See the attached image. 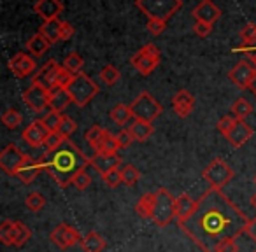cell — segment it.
<instances>
[{
  "label": "cell",
  "instance_id": "6da1fadb",
  "mask_svg": "<svg viewBox=\"0 0 256 252\" xmlns=\"http://www.w3.org/2000/svg\"><path fill=\"white\" fill-rule=\"evenodd\" d=\"M248 223L249 217L221 189L209 188L196 200L192 216L179 223V230L202 252H218L246 233Z\"/></svg>",
  "mask_w": 256,
  "mask_h": 252
},
{
  "label": "cell",
  "instance_id": "7a4b0ae2",
  "mask_svg": "<svg viewBox=\"0 0 256 252\" xmlns=\"http://www.w3.org/2000/svg\"><path fill=\"white\" fill-rule=\"evenodd\" d=\"M42 161L44 170L51 175V179L60 188L70 186L74 175L90 165V158H86L82 151L68 139L58 149L50 151L46 158H42Z\"/></svg>",
  "mask_w": 256,
  "mask_h": 252
},
{
  "label": "cell",
  "instance_id": "3957f363",
  "mask_svg": "<svg viewBox=\"0 0 256 252\" xmlns=\"http://www.w3.org/2000/svg\"><path fill=\"white\" fill-rule=\"evenodd\" d=\"M67 91H68V95H70L72 102H74L76 105L86 107L96 95H98L100 89H98V84H96L90 75H86L81 72V74L74 75V79H72V82L67 88Z\"/></svg>",
  "mask_w": 256,
  "mask_h": 252
},
{
  "label": "cell",
  "instance_id": "277c9868",
  "mask_svg": "<svg viewBox=\"0 0 256 252\" xmlns=\"http://www.w3.org/2000/svg\"><path fill=\"white\" fill-rule=\"evenodd\" d=\"M136 5L148 16V19L168 21L170 16L182 7V0H136Z\"/></svg>",
  "mask_w": 256,
  "mask_h": 252
},
{
  "label": "cell",
  "instance_id": "5b68a950",
  "mask_svg": "<svg viewBox=\"0 0 256 252\" xmlns=\"http://www.w3.org/2000/svg\"><path fill=\"white\" fill-rule=\"evenodd\" d=\"M176 219V198L168 193V189L160 188L156 191V202H154L153 221L158 228H165Z\"/></svg>",
  "mask_w": 256,
  "mask_h": 252
},
{
  "label": "cell",
  "instance_id": "8992f818",
  "mask_svg": "<svg viewBox=\"0 0 256 252\" xmlns=\"http://www.w3.org/2000/svg\"><path fill=\"white\" fill-rule=\"evenodd\" d=\"M130 109H132L134 119L146 121V123H153L156 117H160V114L164 112V107L160 105L158 100L153 98L150 91H142L132 103H130Z\"/></svg>",
  "mask_w": 256,
  "mask_h": 252
},
{
  "label": "cell",
  "instance_id": "52a82bcc",
  "mask_svg": "<svg viewBox=\"0 0 256 252\" xmlns=\"http://www.w3.org/2000/svg\"><path fill=\"white\" fill-rule=\"evenodd\" d=\"M234 168L223 160V158H216L212 160L202 172L204 181L209 184V188L223 189L228 182L234 179Z\"/></svg>",
  "mask_w": 256,
  "mask_h": 252
},
{
  "label": "cell",
  "instance_id": "ba28073f",
  "mask_svg": "<svg viewBox=\"0 0 256 252\" xmlns=\"http://www.w3.org/2000/svg\"><path fill=\"white\" fill-rule=\"evenodd\" d=\"M160 61H162L160 49H158L154 44H146V46H142L134 54L130 63H132V67L136 68L140 75H150V74H153L154 68L160 65Z\"/></svg>",
  "mask_w": 256,
  "mask_h": 252
},
{
  "label": "cell",
  "instance_id": "9c48e42d",
  "mask_svg": "<svg viewBox=\"0 0 256 252\" xmlns=\"http://www.w3.org/2000/svg\"><path fill=\"white\" fill-rule=\"evenodd\" d=\"M62 70V65L56 60H48L39 70L34 74L32 84H37L44 88L46 91H54L56 89V77Z\"/></svg>",
  "mask_w": 256,
  "mask_h": 252
},
{
  "label": "cell",
  "instance_id": "30bf717a",
  "mask_svg": "<svg viewBox=\"0 0 256 252\" xmlns=\"http://www.w3.org/2000/svg\"><path fill=\"white\" fill-rule=\"evenodd\" d=\"M256 74V65L251 60H242L228 72V79L234 82L235 88L238 89H249L252 82V77Z\"/></svg>",
  "mask_w": 256,
  "mask_h": 252
},
{
  "label": "cell",
  "instance_id": "8fae6325",
  "mask_svg": "<svg viewBox=\"0 0 256 252\" xmlns=\"http://www.w3.org/2000/svg\"><path fill=\"white\" fill-rule=\"evenodd\" d=\"M28 154H25L18 146L9 144L2 153H0V168L6 172L8 175L16 177V172L20 170V167L23 165V161L26 160Z\"/></svg>",
  "mask_w": 256,
  "mask_h": 252
},
{
  "label": "cell",
  "instance_id": "7c38bea8",
  "mask_svg": "<svg viewBox=\"0 0 256 252\" xmlns=\"http://www.w3.org/2000/svg\"><path fill=\"white\" fill-rule=\"evenodd\" d=\"M82 237L79 235V231L76 228H72L70 224H58L53 231H51V242L56 245L58 249H68L74 247L76 244H81Z\"/></svg>",
  "mask_w": 256,
  "mask_h": 252
},
{
  "label": "cell",
  "instance_id": "4fadbf2b",
  "mask_svg": "<svg viewBox=\"0 0 256 252\" xmlns=\"http://www.w3.org/2000/svg\"><path fill=\"white\" fill-rule=\"evenodd\" d=\"M51 93L46 91L44 88L37 84H32L23 91V102L26 107L34 110V112H44L50 107Z\"/></svg>",
  "mask_w": 256,
  "mask_h": 252
},
{
  "label": "cell",
  "instance_id": "5bb4252c",
  "mask_svg": "<svg viewBox=\"0 0 256 252\" xmlns=\"http://www.w3.org/2000/svg\"><path fill=\"white\" fill-rule=\"evenodd\" d=\"M51 133H53V132H51L46 124H44V121L37 119V121H32V123H30L28 126L23 130L22 137H23V140L28 144V146L40 147V146H44V144H46V140L50 139Z\"/></svg>",
  "mask_w": 256,
  "mask_h": 252
},
{
  "label": "cell",
  "instance_id": "9a60e30c",
  "mask_svg": "<svg viewBox=\"0 0 256 252\" xmlns=\"http://www.w3.org/2000/svg\"><path fill=\"white\" fill-rule=\"evenodd\" d=\"M8 67L9 70L12 72V75L18 79H23V77H28L36 72L37 65H36V60L30 56L28 53H16L11 60L8 61Z\"/></svg>",
  "mask_w": 256,
  "mask_h": 252
},
{
  "label": "cell",
  "instance_id": "2e32d148",
  "mask_svg": "<svg viewBox=\"0 0 256 252\" xmlns=\"http://www.w3.org/2000/svg\"><path fill=\"white\" fill-rule=\"evenodd\" d=\"M252 133H254L252 132V128L246 123L244 119H235L234 126H232L230 132L224 135V139H226L232 146L238 149V147H242V146L248 144V140L252 137Z\"/></svg>",
  "mask_w": 256,
  "mask_h": 252
},
{
  "label": "cell",
  "instance_id": "e0dca14e",
  "mask_svg": "<svg viewBox=\"0 0 256 252\" xmlns=\"http://www.w3.org/2000/svg\"><path fill=\"white\" fill-rule=\"evenodd\" d=\"M90 165L95 168V172L104 177L106 174H109L114 168H121V158L118 153L114 154H93L90 158Z\"/></svg>",
  "mask_w": 256,
  "mask_h": 252
},
{
  "label": "cell",
  "instance_id": "ac0fdd59",
  "mask_svg": "<svg viewBox=\"0 0 256 252\" xmlns=\"http://www.w3.org/2000/svg\"><path fill=\"white\" fill-rule=\"evenodd\" d=\"M193 18L195 21H204L209 23V25H214L218 19L221 18V11L212 0H202L195 9H193Z\"/></svg>",
  "mask_w": 256,
  "mask_h": 252
},
{
  "label": "cell",
  "instance_id": "d6986e66",
  "mask_svg": "<svg viewBox=\"0 0 256 252\" xmlns=\"http://www.w3.org/2000/svg\"><path fill=\"white\" fill-rule=\"evenodd\" d=\"M44 170V161L36 160L32 156H26V160L23 161V165L20 167V170L16 172V179L23 182V184H30L36 181V177Z\"/></svg>",
  "mask_w": 256,
  "mask_h": 252
},
{
  "label": "cell",
  "instance_id": "ffe728a7",
  "mask_svg": "<svg viewBox=\"0 0 256 252\" xmlns=\"http://www.w3.org/2000/svg\"><path fill=\"white\" fill-rule=\"evenodd\" d=\"M34 11L44 21H50V19H56L64 12V4L60 0H37L36 5H34Z\"/></svg>",
  "mask_w": 256,
  "mask_h": 252
},
{
  "label": "cell",
  "instance_id": "44dd1931",
  "mask_svg": "<svg viewBox=\"0 0 256 252\" xmlns=\"http://www.w3.org/2000/svg\"><path fill=\"white\" fill-rule=\"evenodd\" d=\"M195 105V98L188 89H179L172 98V107L179 117H188Z\"/></svg>",
  "mask_w": 256,
  "mask_h": 252
},
{
  "label": "cell",
  "instance_id": "7402d4cb",
  "mask_svg": "<svg viewBox=\"0 0 256 252\" xmlns=\"http://www.w3.org/2000/svg\"><path fill=\"white\" fill-rule=\"evenodd\" d=\"M195 207H196V202L188 193H182L181 196H178V198H176V221H178V224L188 219L193 214V210H195Z\"/></svg>",
  "mask_w": 256,
  "mask_h": 252
},
{
  "label": "cell",
  "instance_id": "603a6c76",
  "mask_svg": "<svg viewBox=\"0 0 256 252\" xmlns=\"http://www.w3.org/2000/svg\"><path fill=\"white\" fill-rule=\"evenodd\" d=\"M130 133H132L134 140L136 142H146L154 132V126L153 123H146V121H139V119H134L132 124L128 126Z\"/></svg>",
  "mask_w": 256,
  "mask_h": 252
},
{
  "label": "cell",
  "instance_id": "cb8c5ba5",
  "mask_svg": "<svg viewBox=\"0 0 256 252\" xmlns=\"http://www.w3.org/2000/svg\"><path fill=\"white\" fill-rule=\"evenodd\" d=\"M51 46H53V44H51L40 32L34 33V35L26 40V49H28V53L34 54V56H42L44 53H48V49H50Z\"/></svg>",
  "mask_w": 256,
  "mask_h": 252
},
{
  "label": "cell",
  "instance_id": "d4e9b609",
  "mask_svg": "<svg viewBox=\"0 0 256 252\" xmlns=\"http://www.w3.org/2000/svg\"><path fill=\"white\" fill-rule=\"evenodd\" d=\"M106 238L102 235H98L96 231H90L82 237L81 240V249L84 252H102L106 249Z\"/></svg>",
  "mask_w": 256,
  "mask_h": 252
},
{
  "label": "cell",
  "instance_id": "484cf974",
  "mask_svg": "<svg viewBox=\"0 0 256 252\" xmlns=\"http://www.w3.org/2000/svg\"><path fill=\"white\" fill-rule=\"evenodd\" d=\"M154 202H156V193H146L144 196H140V200L136 205L137 216L144 217V219H151L154 210Z\"/></svg>",
  "mask_w": 256,
  "mask_h": 252
},
{
  "label": "cell",
  "instance_id": "4316f807",
  "mask_svg": "<svg viewBox=\"0 0 256 252\" xmlns=\"http://www.w3.org/2000/svg\"><path fill=\"white\" fill-rule=\"evenodd\" d=\"M62 23H64V21H60L58 18L56 19H50V21H44L42 25H40L39 32L42 33V35L46 37L51 44H56V42H60Z\"/></svg>",
  "mask_w": 256,
  "mask_h": 252
},
{
  "label": "cell",
  "instance_id": "83f0119b",
  "mask_svg": "<svg viewBox=\"0 0 256 252\" xmlns=\"http://www.w3.org/2000/svg\"><path fill=\"white\" fill-rule=\"evenodd\" d=\"M72 102L70 95H68L67 89L56 88L54 91H51V100H50V109L56 110V112H64L68 107V103Z\"/></svg>",
  "mask_w": 256,
  "mask_h": 252
},
{
  "label": "cell",
  "instance_id": "f1b7e54d",
  "mask_svg": "<svg viewBox=\"0 0 256 252\" xmlns=\"http://www.w3.org/2000/svg\"><path fill=\"white\" fill-rule=\"evenodd\" d=\"M118 149H121L118 137L112 135L110 132H106V135L102 137V140L96 144V147L93 151H95V154H114L118 153Z\"/></svg>",
  "mask_w": 256,
  "mask_h": 252
},
{
  "label": "cell",
  "instance_id": "f546056e",
  "mask_svg": "<svg viewBox=\"0 0 256 252\" xmlns=\"http://www.w3.org/2000/svg\"><path fill=\"white\" fill-rule=\"evenodd\" d=\"M109 117L116 124H120V126H124V124L130 123V121L134 119V114H132V109H130V105L118 103V105H114L112 109H110Z\"/></svg>",
  "mask_w": 256,
  "mask_h": 252
},
{
  "label": "cell",
  "instance_id": "4dcf8cb0",
  "mask_svg": "<svg viewBox=\"0 0 256 252\" xmlns=\"http://www.w3.org/2000/svg\"><path fill=\"white\" fill-rule=\"evenodd\" d=\"M14 228H16V221L6 219L4 223L0 224V240H2L4 245H8V247L14 245Z\"/></svg>",
  "mask_w": 256,
  "mask_h": 252
},
{
  "label": "cell",
  "instance_id": "1f68e13d",
  "mask_svg": "<svg viewBox=\"0 0 256 252\" xmlns=\"http://www.w3.org/2000/svg\"><path fill=\"white\" fill-rule=\"evenodd\" d=\"M82 65H84V60H82L81 54L76 53V51L68 53L67 56H65V60H64V68H67V70H68V72H72L74 75L81 74Z\"/></svg>",
  "mask_w": 256,
  "mask_h": 252
},
{
  "label": "cell",
  "instance_id": "d6a6232c",
  "mask_svg": "<svg viewBox=\"0 0 256 252\" xmlns=\"http://www.w3.org/2000/svg\"><path fill=\"white\" fill-rule=\"evenodd\" d=\"M76 132H78V123H76L70 116H65L64 114L60 124H58V128H56V133L64 137V139H70V135H74Z\"/></svg>",
  "mask_w": 256,
  "mask_h": 252
},
{
  "label": "cell",
  "instance_id": "836d02e7",
  "mask_svg": "<svg viewBox=\"0 0 256 252\" xmlns=\"http://www.w3.org/2000/svg\"><path fill=\"white\" fill-rule=\"evenodd\" d=\"M32 238V231L22 221H16V228H14V247H23L26 242Z\"/></svg>",
  "mask_w": 256,
  "mask_h": 252
},
{
  "label": "cell",
  "instance_id": "e575fe53",
  "mask_svg": "<svg viewBox=\"0 0 256 252\" xmlns=\"http://www.w3.org/2000/svg\"><path fill=\"white\" fill-rule=\"evenodd\" d=\"M252 112V105L246 98H237L232 103V116L237 119H246Z\"/></svg>",
  "mask_w": 256,
  "mask_h": 252
},
{
  "label": "cell",
  "instance_id": "d590c367",
  "mask_svg": "<svg viewBox=\"0 0 256 252\" xmlns=\"http://www.w3.org/2000/svg\"><path fill=\"white\" fill-rule=\"evenodd\" d=\"M121 177H123V184L128 186V188H132L139 182L140 179V172L137 170L134 165H123L121 167Z\"/></svg>",
  "mask_w": 256,
  "mask_h": 252
},
{
  "label": "cell",
  "instance_id": "8d00e7d4",
  "mask_svg": "<svg viewBox=\"0 0 256 252\" xmlns=\"http://www.w3.org/2000/svg\"><path fill=\"white\" fill-rule=\"evenodd\" d=\"M2 123H4V126H8L9 130L18 128L20 124L23 123L22 112H18L16 109H8L4 114H2Z\"/></svg>",
  "mask_w": 256,
  "mask_h": 252
},
{
  "label": "cell",
  "instance_id": "74e56055",
  "mask_svg": "<svg viewBox=\"0 0 256 252\" xmlns=\"http://www.w3.org/2000/svg\"><path fill=\"white\" fill-rule=\"evenodd\" d=\"M100 79H102L107 86H114V84H118V81L121 79V72L118 70L114 65H106V67L100 70Z\"/></svg>",
  "mask_w": 256,
  "mask_h": 252
},
{
  "label": "cell",
  "instance_id": "f35d334b",
  "mask_svg": "<svg viewBox=\"0 0 256 252\" xmlns=\"http://www.w3.org/2000/svg\"><path fill=\"white\" fill-rule=\"evenodd\" d=\"M25 205L28 207V210H32V212H40V210L44 209V205H46V198H44L40 193L34 191L26 196Z\"/></svg>",
  "mask_w": 256,
  "mask_h": 252
},
{
  "label": "cell",
  "instance_id": "ab89813d",
  "mask_svg": "<svg viewBox=\"0 0 256 252\" xmlns=\"http://www.w3.org/2000/svg\"><path fill=\"white\" fill-rule=\"evenodd\" d=\"M106 132L107 130L106 128H102V126H98V124H95V126H92V128L86 132V142L92 146V149H95L96 147V144L102 140V137L106 135Z\"/></svg>",
  "mask_w": 256,
  "mask_h": 252
},
{
  "label": "cell",
  "instance_id": "60d3db41",
  "mask_svg": "<svg viewBox=\"0 0 256 252\" xmlns=\"http://www.w3.org/2000/svg\"><path fill=\"white\" fill-rule=\"evenodd\" d=\"M72 184H74L79 191H84V189L90 188V184H92V175L86 172V168H82V170H79L78 174L74 175V179H72Z\"/></svg>",
  "mask_w": 256,
  "mask_h": 252
},
{
  "label": "cell",
  "instance_id": "b9f144b4",
  "mask_svg": "<svg viewBox=\"0 0 256 252\" xmlns=\"http://www.w3.org/2000/svg\"><path fill=\"white\" fill-rule=\"evenodd\" d=\"M104 182L107 184V188H112L116 189L120 184H123V177H121V168H114V170H110L109 174L104 175Z\"/></svg>",
  "mask_w": 256,
  "mask_h": 252
},
{
  "label": "cell",
  "instance_id": "7bdbcfd3",
  "mask_svg": "<svg viewBox=\"0 0 256 252\" xmlns=\"http://www.w3.org/2000/svg\"><path fill=\"white\" fill-rule=\"evenodd\" d=\"M240 44H252L256 40V23H248L240 30Z\"/></svg>",
  "mask_w": 256,
  "mask_h": 252
},
{
  "label": "cell",
  "instance_id": "ee69618b",
  "mask_svg": "<svg viewBox=\"0 0 256 252\" xmlns=\"http://www.w3.org/2000/svg\"><path fill=\"white\" fill-rule=\"evenodd\" d=\"M62 116H64L62 112H56V110H51V112H48L46 116L42 117V121H44V124H46L48 128L51 130V132H56L58 124H60V121H62Z\"/></svg>",
  "mask_w": 256,
  "mask_h": 252
},
{
  "label": "cell",
  "instance_id": "f6af8a7d",
  "mask_svg": "<svg viewBox=\"0 0 256 252\" xmlns=\"http://www.w3.org/2000/svg\"><path fill=\"white\" fill-rule=\"evenodd\" d=\"M146 28L151 35H154V37L162 35V33L165 32V28H167V21H162V19H148Z\"/></svg>",
  "mask_w": 256,
  "mask_h": 252
},
{
  "label": "cell",
  "instance_id": "bcb514c9",
  "mask_svg": "<svg viewBox=\"0 0 256 252\" xmlns=\"http://www.w3.org/2000/svg\"><path fill=\"white\" fill-rule=\"evenodd\" d=\"M72 79H74V74H72V72H68L67 68H64V65H62V70H60V74H58V77H56V88L67 89L68 86H70Z\"/></svg>",
  "mask_w": 256,
  "mask_h": 252
},
{
  "label": "cell",
  "instance_id": "7dc6e473",
  "mask_svg": "<svg viewBox=\"0 0 256 252\" xmlns=\"http://www.w3.org/2000/svg\"><path fill=\"white\" fill-rule=\"evenodd\" d=\"M235 119H237V117H234V116H224V117H221V119L218 121V132H220L221 135L224 137L232 130V126H234Z\"/></svg>",
  "mask_w": 256,
  "mask_h": 252
},
{
  "label": "cell",
  "instance_id": "c3c4849f",
  "mask_svg": "<svg viewBox=\"0 0 256 252\" xmlns=\"http://www.w3.org/2000/svg\"><path fill=\"white\" fill-rule=\"evenodd\" d=\"M65 140H67V139H64V137H62V135H58L56 132H53V133H51V135H50V139L46 140V144H44V146H46L48 153H50V151L58 149V147H60L62 144L65 142Z\"/></svg>",
  "mask_w": 256,
  "mask_h": 252
},
{
  "label": "cell",
  "instance_id": "681fc988",
  "mask_svg": "<svg viewBox=\"0 0 256 252\" xmlns=\"http://www.w3.org/2000/svg\"><path fill=\"white\" fill-rule=\"evenodd\" d=\"M118 142H120V147H123V149H126V147H130L132 146L136 140H134V137H132V133H130V130L128 128H124V130H121L120 133H118Z\"/></svg>",
  "mask_w": 256,
  "mask_h": 252
},
{
  "label": "cell",
  "instance_id": "f907efd6",
  "mask_svg": "<svg viewBox=\"0 0 256 252\" xmlns=\"http://www.w3.org/2000/svg\"><path fill=\"white\" fill-rule=\"evenodd\" d=\"M234 51H235V53H237V51H240V53H246L249 60H251L252 63L256 65V40L252 44H240V46L235 47Z\"/></svg>",
  "mask_w": 256,
  "mask_h": 252
},
{
  "label": "cell",
  "instance_id": "816d5d0a",
  "mask_svg": "<svg viewBox=\"0 0 256 252\" xmlns=\"http://www.w3.org/2000/svg\"><path fill=\"white\" fill-rule=\"evenodd\" d=\"M193 32H195L198 37H207V35H210V32H212V25L204 23V21H195Z\"/></svg>",
  "mask_w": 256,
  "mask_h": 252
},
{
  "label": "cell",
  "instance_id": "f5cc1de1",
  "mask_svg": "<svg viewBox=\"0 0 256 252\" xmlns=\"http://www.w3.org/2000/svg\"><path fill=\"white\" fill-rule=\"evenodd\" d=\"M76 33V30H74V26L70 25V23H67V21H64L62 23V32H60V40H68L72 35Z\"/></svg>",
  "mask_w": 256,
  "mask_h": 252
},
{
  "label": "cell",
  "instance_id": "db71d44e",
  "mask_svg": "<svg viewBox=\"0 0 256 252\" xmlns=\"http://www.w3.org/2000/svg\"><path fill=\"white\" fill-rule=\"evenodd\" d=\"M246 235H248V237L251 238L252 244H256V217L249 219L248 226H246Z\"/></svg>",
  "mask_w": 256,
  "mask_h": 252
},
{
  "label": "cell",
  "instance_id": "11a10c76",
  "mask_svg": "<svg viewBox=\"0 0 256 252\" xmlns=\"http://www.w3.org/2000/svg\"><path fill=\"white\" fill-rule=\"evenodd\" d=\"M218 252H238V245L237 242H226V244H223L220 249H218Z\"/></svg>",
  "mask_w": 256,
  "mask_h": 252
},
{
  "label": "cell",
  "instance_id": "9f6ffc18",
  "mask_svg": "<svg viewBox=\"0 0 256 252\" xmlns=\"http://www.w3.org/2000/svg\"><path fill=\"white\" fill-rule=\"evenodd\" d=\"M249 89L256 95V74H254V77H252V82H251V86H249Z\"/></svg>",
  "mask_w": 256,
  "mask_h": 252
},
{
  "label": "cell",
  "instance_id": "6f0895ef",
  "mask_svg": "<svg viewBox=\"0 0 256 252\" xmlns=\"http://www.w3.org/2000/svg\"><path fill=\"white\" fill-rule=\"evenodd\" d=\"M251 205L256 209V193H252V196H251Z\"/></svg>",
  "mask_w": 256,
  "mask_h": 252
},
{
  "label": "cell",
  "instance_id": "680465c9",
  "mask_svg": "<svg viewBox=\"0 0 256 252\" xmlns=\"http://www.w3.org/2000/svg\"><path fill=\"white\" fill-rule=\"evenodd\" d=\"M254 184H256V175H254Z\"/></svg>",
  "mask_w": 256,
  "mask_h": 252
}]
</instances>
